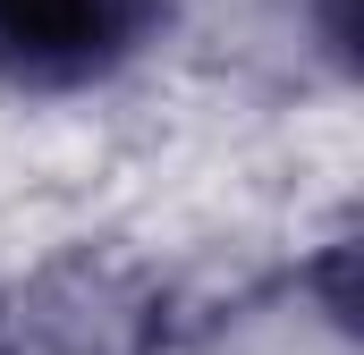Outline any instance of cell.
I'll return each instance as SVG.
<instances>
[{"instance_id": "cell-1", "label": "cell", "mask_w": 364, "mask_h": 355, "mask_svg": "<svg viewBox=\"0 0 364 355\" xmlns=\"http://www.w3.org/2000/svg\"><path fill=\"white\" fill-rule=\"evenodd\" d=\"M161 0H0V77L34 93L93 85L144 51Z\"/></svg>"}, {"instance_id": "cell-2", "label": "cell", "mask_w": 364, "mask_h": 355, "mask_svg": "<svg viewBox=\"0 0 364 355\" xmlns=\"http://www.w3.org/2000/svg\"><path fill=\"white\" fill-rule=\"evenodd\" d=\"M17 347H34V355H153L161 347V305L127 271L68 263L17 305Z\"/></svg>"}]
</instances>
